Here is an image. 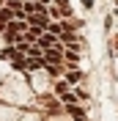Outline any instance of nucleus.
Here are the masks:
<instances>
[{"label":"nucleus","instance_id":"f257e3e1","mask_svg":"<svg viewBox=\"0 0 118 121\" xmlns=\"http://www.w3.org/2000/svg\"><path fill=\"white\" fill-rule=\"evenodd\" d=\"M69 116H72L74 121H85V110L77 107V105H69Z\"/></svg>","mask_w":118,"mask_h":121},{"label":"nucleus","instance_id":"f03ea898","mask_svg":"<svg viewBox=\"0 0 118 121\" xmlns=\"http://www.w3.org/2000/svg\"><path fill=\"white\" fill-rule=\"evenodd\" d=\"M55 41H58V39H52V36H38V47H41V50L55 47Z\"/></svg>","mask_w":118,"mask_h":121},{"label":"nucleus","instance_id":"7ed1b4c3","mask_svg":"<svg viewBox=\"0 0 118 121\" xmlns=\"http://www.w3.org/2000/svg\"><path fill=\"white\" fill-rule=\"evenodd\" d=\"M80 77H82V72H80V69H72V72L66 74V80H69V83H77Z\"/></svg>","mask_w":118,"mask_h":121},{"label":"nucleus","instance_id":"20e7f679","mask_svg":"<svg viewBox=\"0 0 118 121\" xmlns=\"http://www.w3.org/2000/svg\"><path fill=\"white\" fill-rule=\"evenodd\" d=\"M0 3H6V0H0Z\"/></svg>","mask_w":118,"mask_h":121}]
</instances>
